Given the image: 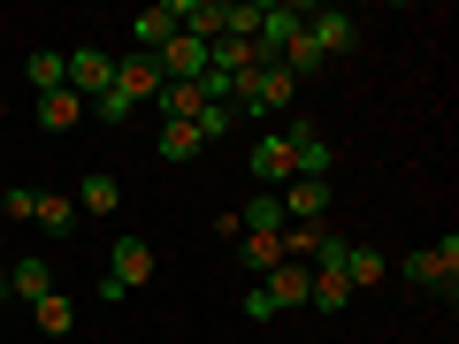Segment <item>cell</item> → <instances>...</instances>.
Returning <instances> with one entry per match:
<instances>
[{
  "instance_id": "obj_26",
  "label": "cell",
  "mask_w": 459,
  "mask_h": 344,
  "mask_svg": "<svg viewBox=\"0 0 459 344\" xmlns=\"http://www.w3.org/2000/svg\"><path fill=\"white\" fill-rule=\"evenodd\" d=\"M0 207H8V214H16V222H31V207H39V192H31V184H16V192H8V199H0Z\"/></svg>"
},
{
  "instance_id": "obj_29",
  "label": "cell",
  "mask_w": 459,
  "mask_h": 344,
  "mask_svg": "<svg viewBox=\"0 0 459 344\" xmlns=\"http://www.w3.org/2000/svg\"><path fill=\"white\" fill-rule=\"evenodd\" d=\"M0 123H8V108H0Z\"/></svg>"
},
{
  "instance_id": "obj_5",
  "label": "cell",
  "mask_w": 459,
  "mask_h": 344,
  "mask_svg": "<svg viewBox=\"0 0 459 344\" xmlns=\"http://www.w3.org/2000/svg\"><path fill=\"white\" fill-rule=\"evenodd\" d=\"M283 146H291V176H322V184H329V161H337V146L322 138V123L291 115V123H283Z\"/></svg>"
},
{
  "instance_id": "obj_28",
  "label": "cell",
  "mask_w": 459,
  "mask_h": 344,
  "mask_svg": "<svg viewBox=\"0 0 459 344\" xmlns=\"http://www.w3.org/2000/svg\"><path fill=\"white\" fill-rule=\"evenodd\" d=\"M0 298H8V268H0Z\"/></svg>"
},
{
  "instance_id": "obj_27",
  "label": "cell",
  "mask_w": 459,
  "mask_h": 344,
  "mask_svg": "<svg viewBox=\"0 0 459 344\" xmlns=\"http://www.w3.org/2000/svg\"><path fill=\"white\" fill-rule=\"evenodd\" d=\"M246 314H253V322H276V298H268L261 283H253V291H246Z\"/></svg>"
},
{
  "instance_id": "obj_11",
  "label": "cell",
  "mask_w": 459,
  "mask_h": 344,
  "mask_svg": "<svg viewBox=\"0 0 459 344\" xmlns=\"http://www.w3.org/2000/svg\"><path fill=\"white\" fill-rule=\"evenodd\" d=\"M246 168H253L261 192H283V184H291V146H283V131H261V146L246 153Z\"/></svg>"
},
{
  "instance_id": "obj_6",
  "label": "cell",
  "mask_w": 459,
  "mask_h": 344,
  "mask_svg": "<svg viewBox=\"0 0 459 344\" xmlns=\"http://www.w3.org/2000/svg\"><path fill=\"white\" fill-rule=\"evenodd\" d=\"M62 84L84 99V108H92V99L115 84V54H108V47H77V54H62Z\"/></svg>"
},
{
  "instance_id": "obj_14",
  "label": "cell",
  "mask_w": 459,
  "mask_h": 344,
  "mask_svg": "<svg viewBox=\"0 0 459 344\" xmlns=\"http://www.w3.org/2000/svg\"><path fill=\"white\" fill-rule=\"evenodd\" d=\"M261 62H268V54L253 47V39H214V47H207V69H214V77H230V84H246Z\"/></svg>"
},
{
  "instance_id": "obj_21",
  "label": "cell",
  "mask_w": 459,
  "mask_h": 344,
  "mask_svg": "<svg viewBox=\"0 0 459 344\" xmlns=\"http://www.w3.org/2000/svg\"><path fill=\"white\" fill-rule=\"evenodd\" d=\"M344 283H352V291H376L383 283V253L376 245H344Z\"/></svg>"
},
{
  "instance_id": "obj_10",
  "label": "cell",
  "mask_w": 459,
  "mask_h": 344,
  "mask_svg": "<svg viewBox=\"0 0 459 344\" xmlns=\"http://www.w3.org/2000/svg\"><path fill=\"white\" fill-rule=\"evenodd\" d=\"M177 31H184V8H177V0H161V8H138V23H131V54H161Z\"/></svg>"
},
{
  "instance_id": "obj_17",
  "label": "cell",
  "mask_w": 459,
  "mask_h": 344,
  "mask_svg": "<svg viewBox=\"0 0 459 344\" xmlns=\"http://www.w3.org/2000/svg\"><path fill=\"white\" fill-rule=\"evenodd\" d=\"M153 108H161V123H199V115H207V92H199V84H161Z\"/></svg>"
},
{
  "instance_id": "obj_24",
  "label": "cell",
  "mask_w": 459,
  "mask_h": 344,
  "mask_svg": "<svg viewBox=\"0 0 459 344\" xmlns=\"http://www.w3.org/2000/svg\"><path fill=\"white\" fill-rule=\"evenodd\" d=\"M238 261H246V268H261V276H268V268L283 261V237H238Z\"/></svg>"
},
{
  "instance_id": "obj_12",
  "label": "cell",
  "mask_w": 459,
  "mask_h": 344,
  "mask_svg": "<svg viewBox=\"0 0 459 344\" xmlns=\"http://www.w3.org/2000/svg\"><path fill=\"white\" fill-rule=\"evenodd\" d=\"M261 291L276 298V314H291V306H307V298H314V268H307V261H276V268L261 276Z\"/></svg>"
},
{
  "instance_id": "obj_23",
  "label": "cell",
  "mask_w": 459,
  "mask_h": 344,
  "mask_svg": "<svg viewBox=\"0 0 459 344\" xmlns=\"http://www.w3.org/2000/svg\"><path fill=\"white\" fill-rule=\"evenodd\" d=\"M23 77H31L39 92H62V54H54V47H39L31 62H23Z\"/></svg>"
},
{
  "instance_id": "obj_18",
  "label": "cell",
  "mask_w": 459,
  "mask_h": 344,
  "mask_svg": "<svg viewBox=\"0 0 459 344\" xmlns=\"http://www.w3.org/2000/svg\"><path fill=\"white\" fill-rule=\"evenodd\" d=\"M153 153H161V161H192V153H207V138H199L192 123H161V131H153Z\"/></svg>"
},
{
  "instance_id": "obj_3",
  "label": "cell",
  "mask_w": 459,
  "mask_h": 344,
  "mask_svg": "<svg viewBox=\"0 0 459 344\" xmlns=\"http://www.w3.org/2000/svg\"><path fill=\"white\" fill-rule=\"evenodd\" d=\"M291 99H299V77L283 62H261L238 84V115H291Z\"/></svg>"
},
{
  "instance_id": "obj_25",
  "label": "cell",
  "mask_w": 459,
  "mask_h": 344,
  "mask_svg": "<svg viewBox=\"0 0 459 344\" xmlns=\"http://www.w3.org/2000/svg\"><path fill=\"white\" fill-rule=\"evenodd\" d=\"M31 314H39V329H47V337H62V329L77 322V306H69L62 291H47V298H39V306H31Z\"/></svg>"
},
{
  "instance_id": "obj_19",
  "label": "cell",
  "mask_w": 459,
  "mask_h": 344,
  "mask_svg": "<svg viewBox=\"0 0 459 344\" xmlns=\"http://www.w3.org/2000/svg\"><path fill=\"white\" fill-rule=\"evenodd\" d=\"M31 222H39V229H54V237H69V229H77V199H69V192H39Z\"/></svg>"
},
{
  "instance_id": "obj_1",
  "label": "cell",
  "mask_w": 459,
  "mask_h": 344,
  "mask_svg": "<svg viewBox=\"0 0 459 344\" xmlns=\"http://www.w3.org/2000/svg\"><path fill=\"white\" fill-rule=\"evenodd\" d=\"M146 99H161V62L153 54H115V84L92 99V115L100 123H131Z\"/></svg>"
},
{
  "instance_id": "obj_8",
  "label": "cell",
  "mask_w": 459,
  "mask_h": 344,
  "mask_svg": "<svg viewBox=\"0 0 459 344\" xmlns=\"http://www.w3.org/2000/svg\"><path fill=\"white\" fill-rule=\"evenodd\" d=\"M307 39L322 47V62L329 54H352L360 47V16H344V8H307Z\"/></svg>"
},
{
  "instance_id": "obj_4",
  "label": "cell",
  "mask_w": 459,
  "mask_h": 344,
  "mask_svg": "<svg viewBox=\"0 0 459 344\" xmlns=\"http://www.w3.org/2000/svg\"><path fill=\"white\" fill-rule=\"evenodd\" d=\"M398 276H406L413 291H452V283H459V237H444V245H413L406 261H398Z\"/></svg>"
},
{
  "instance_id": "obj_22",
  "label": "cell",
  "mask_w": 459,
  "mask_h": 344,
  "mask_svg": "<svg viewBox=\"0 0 459 344\" xmlns=\"http://www.w3.org/2000/svg\"><path fill=\"white\" fill-rule=\"evenodd\" d=\"M307 306H322V314H344L352 306V283H344V268H314V298Z\"/></svg>"
},
{
  "instance_id": "obj_9",
  "label": "cell",
  "mask_w": 459,
  "mask_h": 344,
  "mask_svg": "<svg viewBox=\"0 0 459 344\" xmlns=\"http://www.w3.org/2000/svg\"><path fill=\"white\" fill-rule=\"evenodd\" d=\"M153 62H161V84H199V77H207V39L177 31L161 54H153Z\"/></svg>"
},
{
  "instance_id": "obj_20",
  "label": "cell",
  "mask_w": 459,
  "mask_h": 344,
  "mask_svg": "<svg viewBox=\"0 0 459 344\" xmlns=\"http://www.w3.org/2000/svg\"><path fill=\"white\" fill-rule=\"evenodd\" d=\"M115 207H123V184H115L108 168H92L84 192H77V214H115Z\"/></svg>"
},
{
  "instance_id": "obj_2",
  "label": "cell",
  "mask_w": 459,
  "mask_h": 344,
  "mask_svg": "<svg viewBox=\"0 0 459 344\" xmlns=\"http://www.w3.org/2000/svg\"><path fill=\"white\" fill-rule=\"evenodd\" d=\"M153 283V245L146 237H115V253H108V276H100V298H131V291H146Z\"/></svg>"
},
{
  "instance_id": "obj_7",
  "label": "cell",
  "mask_w": 459,
  "mask_h": 344,
  "mask_svg": "<svg viewBox=\"0 0 459 344\" xmlns=\"http://www.w3.org/2000/svg\"><path fill=\"white\" fill-rule=\"evenodd\" d=\"M299 31H307V8H299V0H268V8H261V31H253V47L276 62V54L291 47Z\"/></svg>"
},
{
  "instance_id": "obj_16",
  "label": "cell",
  "mask_w": 459,
  "mask_h": 344,
  "mask_svg": "<svg viewBox=\"0 0 459 344\" xmlns=\"http://www.w3.org/2000/svg\"><path fill=\"white\" fill-rule=\"evenodd\" d=\"M77 123H84V99L69 84L62 92H39V131H77Z\"/></svg>"
},
{
  "instance_id": "obj_13",
  "label": "cell",
  "mask_w": 459,
  "mask_h": 344,
  "mask_svg": "<svg viewBox=\"0 0 459 344\" xmlns=\"http://www.w3.org/2000/svg\"><path fill=\"white\" fill-rule=\"evenodd\" d=\"M276 207H283V222H322V214H329V184L322 176H291L276 192Z\"/></svg>"
},
{
  "instance_id": "obj_15",
  "label": "cell",
  "mask_w": 459,
  "mask_h": 344,
  "mask_svg": "<svg viewBox=\"0 0 459 344\" xmlns=\"http://www.w3.org/2000/svg\"><path fill=\"white\" fill-rule=\"evenodd\" d=\"M47 291H54V261H47V253H23V261L8 268V298H23V306H39Z\"/></svg>"
}]
</instances>
